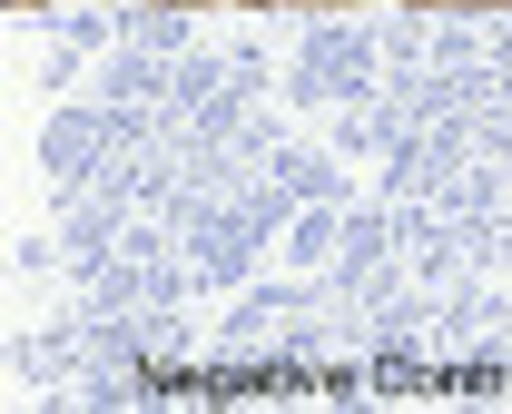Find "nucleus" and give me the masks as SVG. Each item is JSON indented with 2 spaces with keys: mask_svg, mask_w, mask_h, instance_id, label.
Returning <instances> with one entry per match:
<instances>
[{
  "mask_svg": "<svg viewBox=\"0 0 512 414\" xmlns=\"http://www.w3.org/2000/svg\"><path fill=\"white\" fill-rule=\"evenodd\" d=\"M414 10H512V0H414Z\"/></svg>",
  "mask_w": 512,
  "mask_h": 414,
  "instance_id": "1",
  "label": "nucleus"
},
{
  "mask_svg": "<svg viewBox=\"0 0 512 414\" xmlns=\"http://www.w3.org/2000/svg\"><path fill=\"white\" fill-rule=\"evenodd\" d=\"M296 10H345V0H296Z\"/></svg>",
  "mask_w": 512,
  "mask_h": 414,
  "instance_id": "2",
  "label": "nucleus"
},
{
  "mask_svg": "<svg viewBox=\"0 0 512 414\" xmlns=\"http://www.w3.org/2000/svg\"><path fill=\"white\" fill-rule=\"evenodd\" d=\"M158 10H207V0H158Z\"/></svg>",
  "mask_w": 512,
  "mask_h": 414,
  "instance_id": "3",
  "label": "nucleus"
},
{
  "mask_svg": "<svg viewBox=\"0 0 512 414\" xmlns=\"http://www.w3.org/2000/svg\"><path fill=\"white\" fill-rule=\"evenodd\" d=\"M247 10H276V0H247Z\"/></svg>",
  "mask_w": 512,
  "mask_h": 414,
  "instance_id": "4",
  "label": "nucleus"
}]
</instances>
